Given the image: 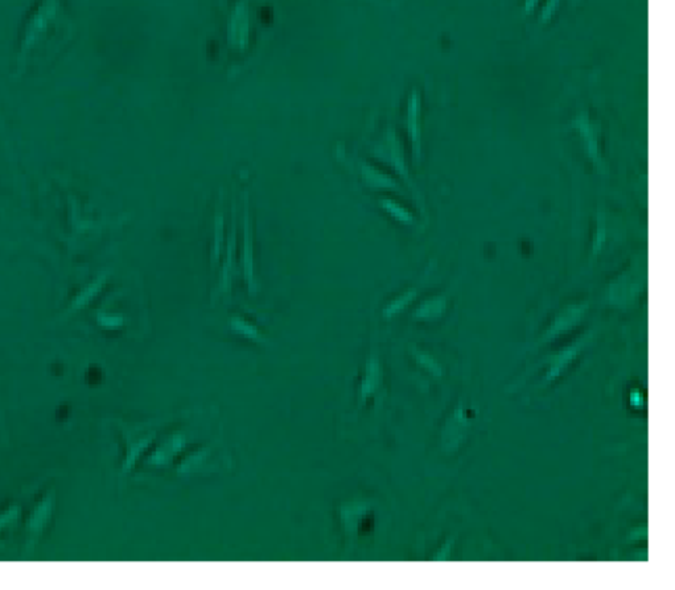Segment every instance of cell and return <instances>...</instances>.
I'll use <instances>...</instances> for the list:
<instances>
[{
    "mask_svg": "<svg viewBox=\"0 0 675 590\" xmlns=\"http://www.w3.org/2000/svg\"><path fill=\"white\" fill-rule=\"evenodd\" d=\"M373 155H374L375 159H378L381 162L386 164L387 167H390L396 172V174H398V177L408 186V191L418 201L419 207L422 209V212H424L423 198H422L420 192H419L417 185L414 183L411 174H410V168H408V161H406L403 144H402V141L399 139V136L394 129H389L386 131L382 140L375 146Z\"/></svg>",
    "mask_w": 675,
    "mask_h": 590,
    "instance_id": "6da1fadb",
    "label": "cell"
},
{
    "mask_svg": "<svg viewBox=\"0 0 675 590\" xmlns=\"http://www.w3.org/2000/svg\"><path fill=\"white\" fill-rule=\"evenodd\" d=\"M574 129L578 131L584 150L591 162L599 168H604V159L601 153L600 129L591 118L588 113H580L572 122Z\"/></svg>",
    "mask_w": 675,
    "mask_h": 590,
    "instance_id": "7a4b0ae2",
    "label": "cell"
},
{
    "mask_svg": "<svg viewBox=\"0 0 675 590\" xmlns=\"http://www.w3.org/2000/svg\"><path fill=\"white\" fill-rule=\"evenodd\" d=\"M471 428V420L467 415V409L458 407L446 420L441 430V447L443 451L453 453L458 451L461 444L467 439Z\"/></svg>",
    "mask_w": 675,
    "mask_h": 590,
    "instance_id": "3957f363",
    "label": "cell"
},
{
    "mask_svg": "<svg viewBox=\"0 0 675 590\" xmlns=\"http://www.w3.org/2000/svg\"><path fill=\"white\" fill-rule=\"evenodd\" d=\"M406 129L414 160L417 164L422 160L423 153V129H422V97L418 90L410 93L406 106Z\"/></svg>",
    "mask_w": 675,
    "mask_h": 590,
    "instance_id": "277c9868",
    "label": "cell"
},
{
    "mask_svg": "<svg viewBox=\"0 0 675 590\" xmlns=\"http://www.w3.org/2000/svg\"><path fill=\"white\" fill-rule=\"evenodd\" d=\"M587 311H588L587 302H576V304H569L567 307H564L548 325L542 338L543 342L554 341L557 337L575 329L579 323L583 321Z\"/></svg>",
    "mask_w": 675,
    "mask_h": 590,
    "instance_id": "5b68a950",
    "label": "cell"
},
{
    "mask_svg": "<svg viewBox=\"0 0 675 590\" xmlns=\"http://www.w3.org/2000/svg\"><path fill=\"white\" fill-rule=\"evenodd\" d=\"M242 272L246 281L247 290L256 293L258 290L256 280V267H254V239H253V226L248 212V195H244V243H242Z\"/></svg>",
    "mask_w": 675,
    "mask_h": 590,
    "instance_id": "8992f818",
    "label": "cell"
},
{
    "mask_svg": "<svg viewBox=\"0 0 675 590\" xmlns=\"http://www.w3.org/2000/svg\"><path fill=\"white\" fill-rule=\"evenodd\" d=\"M384 382V370L378 355L372 354L365 364L364 374L360 383V402L366 404L379 391Z\"/></svg>",
    "mask_w": 675,
    "mask_h": 590,
    "instance_id": "52a82bcc",
    "label": "cell"
},
{
    "mask_svg": "<svg viewBox=\"0 0 675 590\" xmlns=\"http://www.w3.org/2000/svg\"><path fill=\"white\" fill-rule=\"evenodd\" d=\"M187 447V437L182 433H173L167 440L156 447L147 458L152 468H167Z\"/></svg>",
    "mask_w": 675,
    "mask_h": 590,
    "instance_id": "ba28073f",
    "label": "cell"
},
{
    "mask_svg": "<svg viewBox=\"0 0 675 590\" xmlns=\"http://www.w3.org/2000/svg\"><path fill=\"white\" fill-rule=\"evenodd\" d=\"M584 345H586V338H581L576 342L569 345L567 347L562 349L560 352H557V354L550 357L545 382L553 383L555 379L562 376L569 367V365L578 358V355L583 350Z\"/></svg>",
    "mask_w": 675,
    "mask_h": 590,
    "instance_id": "9c48e42d",
    "label": "cell"
},
{
    "mask_svg": "<svg viewBox=\"0 0 675 590\" xmlns=\"http://www.w3.org/2000/svg\"><path fill=\"white\" fill-rule=\"evenodd\" d=\"M54 492H49L43 499L33 507L32 513L27 522V530L31 537H40L44 530L49 525L54 513Z\"/></svg>",
    "mask_w": 675,
    "mask_h": 590,
    "instance_id": "30bf717a",
    "label": "cell"
},
{
    "mask_svg": "<svg viewBox=\"0 0 675 590\" xmlns=\"http://www.w3.org/2000/svg\"><path fill=\"white\" fill-rule=\"evenodd\" d=\"M360 172L364 183L375 191H387V192H394L398 194H406V191L399 185L394 177L390 174L384 172L382 169L377 168L372 164L367 162H361L360 165Z\"/></svg>",
    "mask_w": 675,
    "mask_h": 590,
    "instance_id": "8fae6325",
    "label": "cell"
},
{
    "mask_svg": "<svg viewBox=\"0 0 675 590\" xmlns=\"http://www.w3.org/2000/svg\"><path fill=\"white\" fill-rule=\"evenodd\" d=\"M640 290H641L640 281L633 279L631 274H625L620 279L616 280L614 284H612L610 290V300L612 304L617 307H624L632 302Z\"/></svg>",
    "mask_w": 675,
    "mask_h": 590,
    "instance_id": "7c38bea8",
    "label": "cell"
},
{
    "mask_svg": "<svg viewBox=\"0 0 675 590\" xmlns=\"http://www.w3.org/2000/svg\"><path fill=\"white\" fill-rule=\"evenodd\" d=\"M236 213L233 207V224H232V233L227 239V246H226V255L222 269H221V276H220V284H218V292H229L230 286H232V278H233V271H234V257H236Z\"/></svg>",
    "mask_w": 675,
    "mask_h": 590,
    "instance_id": "4fadbf2b",
    "label": "cell"
},
{
    "mask_svg": "<svg viewBox=\"0 0 675 590\" xmlns=\"http://www.w3.org/2000/svg\"><path fill=\"white\" fill-rule=\"evenodd\" d=\"M447 305H448V300H447V296L444 295H438V296H432L429 297L427 300L423 301L418 308L414 312V319L417 321H423V322H432L438 321L439 319H441L444 316V313L447 311Z\"/></svg>",
    "mask_w": 675,
    "mask_h": 590,
    "instance_id": "5bb4252c",
    "label": "cell"
},
{
    "mask_svg": "<svg viewBox=\"0 0 675 590\" xmlns=\"http://www.w3.org/2000/svg\"><path fill=\"white\" fill-rule=\"evenodd\" d=\"M155 437H156L155 433H149V435L140 437L138 440L134 441V442L130 445L129 451L126 453V457H125V460L122 462V472L129 473L135 468V465L139 461L140 457H141V456L147 451V449L150 448L151 445H152Z\"/></svg>",
    "mask_w": 675,
    "mask_h": 590,
    "instance_id": "9a60e30c",
    "label": "cell"
},
{
    "mask_svg": "<svg viewBox=\"0 0 675 590\" xmlns=\"http://www.w3.org/2000/svg\"><path fill=\"white\" fill-rule=\"evenodd\" d=\"M224 236H225V217H224V195H222V191H221L215 215L213 248H212L213 263L218 262L220 255H221V250H222V245H224Z\"/></svg>",
    "mask_w": 675,
    "mask_h": 590,
    "instance_id": "2e32d148",
    "label": "cell"
},
{
    "mask_svg": "<svg viewBox=\"0 0 675 590\" xmlns=\"http://www.w3.org/2000/svg\"><path fill=\"white\" fill-rule=\"evenodd\" d=\"M379 206L390 215L394 221L402 225L411 226L415 224L414 213L408 209L405 205L399 204L393 198H382L379 200Z\"/></svg>",
    "mask_w": 675,
    "mask_h": 590,
    "instance_id": "e0dca14e",
    "label": "cell"
},
{
    "mask_svg": "<svg viewBox=\"0 0 675 590\" xmlns=\"http://www.w3.org/2000/svg\"><path fill=\"white\" fill-rule=\"evenodd\" d=\"M417 296H418V290H417V288H410V290H405L403 293H400L398 297H396L393 301H390V302L386 305L385 308H384V312H382L384 317H385V319H393V317H396L400 312L405 311L408 305L417 299Z\"/></svg>",
    "mask_w": 675,
    "mask_h": 590,
    "instance_id": "ac0fdd59",
    "label": "cell"
},
{
    "mask_svg": "<svg viewBox=\"0 0 675 590\" xmlns=\"http://www.w3.org/2000/svg\"><path fill=\"white\" fill-rule=\"evenodd\" d=\"M230 328L239 335L245 337L247 340L250 341H254V342H263L265 338L262 335L260 331L258 329L256 325H253L251 322L247 321L245 319L239 317V316H236L230 320Z\"/></svg>",
    "mask_w": 675,
    "mask_h": 590,
    "instance_id": "d6986e66",
    "label": "cell"
},
{
    "mask_svg": "<svg viewBox=\"0 0 675 590\" xmlns=\"http://www.w3.org/2000/svg\"><path fill=\"white\" fill-rule=\"evenodd\" d=\"M412 355H414V358H415V362H417L424 371H427L431 376H438V378L443 376V373H444L443 367H441L439 362H438L432 355L429 354V353L422 350V349L414 347V349H412Z\"/></svg>",
    "mask_w": 675,
    "mask_h": 590,
    "instance_id": "ffe728a7",
    "label": "cell"
},
{
    "mask_svg": "<svg viewBox=\"0 0 675 590\" xmlns=\"http://www.w3.org/2000/svg\"><path fill=\"white\" fill-rule=\"evenodd\" d=\"M20 516V507L16 504H12L8 508L0 513V534L8 530L10 527L13 526Z\"/></svg>",
    "mask_w": 675,
    "mask_h": 590,
    "instance_id": "44dd1931",
    "label": "cell"
},
{
    "mask_svg": "<svg viewBox=\"0 0 675 590\" xmlns=\"http://www.w3.org/2000/svg\"><path fill=\"white\" fill-rule=\"evenodd\" d=\"M562 4V0H543V6L538 15V19L542 24L551 22L557 15V10Z\"/></svg>",
    "mask_w": 675,
    "mask_h": 590,
    "instance_id": "7402d4cb",
    "label": "cell"
},
{
    "mask_svg": "<svg viewBox=\"0 0 675 590\" xmlns=\"http://www.w3.org/2000/svg\"><path fill=\"white\" fill-rule=\"evenodd\" d=\"M605 239H607L605 224H604V221H603L601 218H599L598 227H596V233H595L593 241H592V255H593V257H596V255L600 252L601 248H603L604 243H605Z\"/></svg>",
    "mask_w": 675,
    "mask_h": 590,
    "instance_id": "603a6c76",
    "label": "cell"
},
{
    "mask_svg": "<svg viewBox=\"0 0 675 590\" xmlns=\"http://www.w3.org/2000/svg\"><path fill=\"white\" fill-rule=\"evenodd\" d=\"M99 320V323L105 328H111V329H115V328H119L122 326L123 323V319L120 316H115V314H101L98 317Z\"/></svg>",
    "mask_w": 675,
    "mask_h": 590,
    "instance_id": "cb8c5ba5",
    "label": "cell"
},
{
    "mask_svg": "<svg viewBox=\"0 0 675 590\" xmlns=\"http://www.w3.org/2000/svg\"><path fill=\"white\" fill-rule=\"evenodd\" d=\"M629 404L634 409H641L645 407V397L638 388H633L629 394Z\"/></svg>",
    "mask_w": 675,
    "mask_h": 590,
    "instance_id": "d4e9b609",
    "label": "cell"
},
{
    "mask_svg": "<svg viewBox=\"0 0 675 590\" xmlns=\"http://www.w3.org/2000/svg\"><path fill=\"white\" fill-rule=\"evenodd\" d=\"M452 544H453V540L448 539V540L444 543V546L440 548L439 552L436 553L435 558L439 560V561H441V560H447L450 555V551H452Z\"/></svg>",
    "mask_w": 675,
    "mask_h": 590,
    "instance_id": "484cf974",
    "label": "cell"
},
{
    "mask_svg": "<svg viewBox=\"0 0 675 590\" xmlns=\"http://www.w3.org/2000/svg\"><path fill=\"white\" fill-rule=\"evenodd\" d=\"M541 1H543V0H524V11H525V13L530 15V13L536 11Z\"/></svg>",
    "mask_w": 675,
    "mask_h": 590,
    "instance_id": "4316f807",
    "label": "cell"
}]
</instances>
